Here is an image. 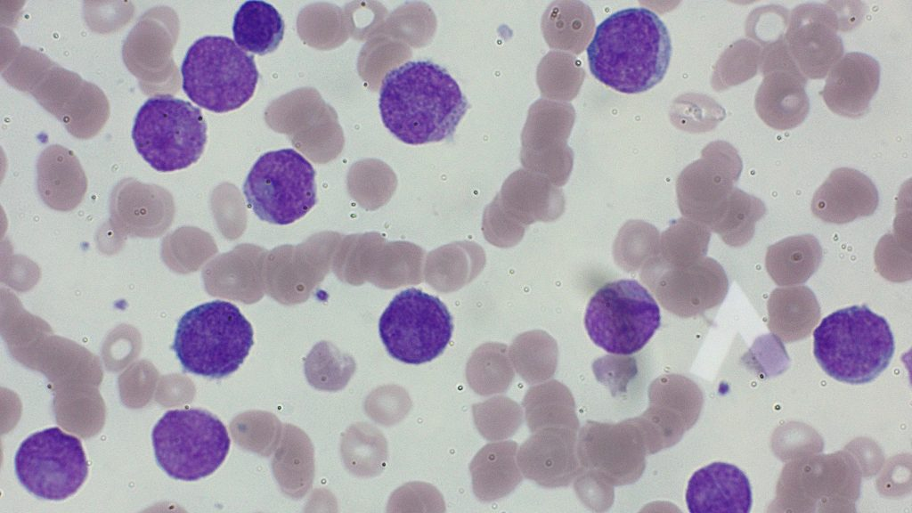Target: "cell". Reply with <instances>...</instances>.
Listing matches in <instances>:
<instances>
[{
	"mask_svg": "<svg viewBox=\"0 0 912 513\" xmlns=\"http://www.w3.org/2000/svg\"><path fill=\"white\" fill-rule=\"evenodd\" d=\"M379 107L384 126L406 144L452 137L468 109L458 83L431 61H408L383 78Z\"/></svg>",
	"mask_w": 912,
	"mask_h": 513,
	"instance_id": "obj_1",
	"label": "cell"
},
{
	"mask_svg": "<svg viewBox=\"0 0 912 513\" xmlns=\"http://www.w3.org/2000/svg\"><path fill=\"white\" fill-rule=\"evenodd\" d=\"M586 51L596 79L617 92L634 94L647 91L664 77L672 42L656 13L645 7H631L605 19Z\"/></svg>",
	"mask_w": 912,
	"mask_h": 513,
	"instance_id": "obj_2",
	"label": "cell"
},
{
	"mask_svg": "<svg viewBox=\"0 0 912 513\" xmlns=\"http://www.w3.org/2000/svg\"><path fill=\"white\" fill-rule=\"evenodd\" d=\"M814 355L834 379L864 384L877 378L894 354L887 321L866 305L839 309L825 317L813 332Z\"/></svg>",
	"mask_w": 912,
	"mask_h": 513,
	"instance_id": "obj_3",
	"label": "cell"
},
{
	"mask_svg": "<svg viewBox=\"0 0 912 513\" xmlns=\"http://www.w3.org/2000/svg\"><path fill=\"white\" fill-rule=\"evenodd\" d=\"M254 344L250 322L233 304L213 300L178 321L172 349L186 372L222 379L237 370Z\"/></svg>",
	"mask_w": 912,
	"mask_h": 513,
	"instance_id": "obj_4",
	"label": "cell"
},
{
	"mask_svg": "<svg viewBox=\"0 0 912 513\" xmlns=\"http://www.w3.org/2000/svg\"><path fill=\"white\" fill-rule=\"evenodd\" d=\"M181 75L187 97L216 113L232 111L248 102L259 77L254 57L224 36L196 40L183 58Z\"/></svg>",
	"mask_w": 912,
	"mask_h": 513,
	"instance_id": "obj_5",
	"label": "cell"
},
{
	"mask_svg": "<svg viewBox=\"0 0 912 513\" xmlns=\"http://www.w3.org/2000/svg\"><path fill=\"white\" fill-rule=\"evenodd\" d=\"M137 152L155 170L168 173L197 162L207 142V123L200 108L171 95L149 98L132 129Z\"/></svg>",
	"mask_w": 912,
	"mask_h": 513,
	"instance_id": "obj_6",
	"label": "cell"
},
{
	"mask_svg": "<svg viewBox=\"0 0 912 513\" xmlns=\"http://www.w3.org/2000/svg\"><path fill=\"white\" fill-rule=\"evenodd\" d=\"M158 465L172 478L196 481L224 461L231 438L224 423L202 409L167 411L151 433Z\"/></svg>",
	"mask_w": 912,
	"mask_h": 513,
	"instance_id": "obj_7",
	"label": "cell"
},
{
	"mask_svg": "<svg viewBox=\"0 0 912 513\" xmlns=\"http://www.w3.org/2000/svg\"><path fill=\"white\" fill-rule=\"evenodd\" d=\"M660 323L659 305L634 280L603 285L590 297L584 315L585 330L592 342L619 355L640 351Z\"/></svg>",
	"mask_w": 912,
	"mask_h": 513,
	"instance_id": "obj_8",
	"label": "cell"
},
{
	"mask_svg": "<svg viewBox=\"0 0 912 513\" xmlns=\"http://www.w3.org/2000/svg\"><path fill=\"white\" fill-rule=\"evenodd\" d=\"M243 195L262 221L290 224L316 204L315 171L293 149L272 151L259 157L251 167L243 184Z\"/></svg>",
	"mask_w": 912,
	"mask_h": 513,
	"instance_id": "obj_9",
	"label": "cell"
},
{
	"mask_svg": "<svg viewBox=\"0 0 912 513\" xmlns=\"http://www.w3.org/2000/svg\"><path fill=\"white\" fill-rule=\"evenodd\" d=\"M452 317L437 297L410 288L398 293L381 314L380 338L393 358L420 364L439 356L449 344Z\"/></svg>",
	"mask_w": 912,
	"mask_h": 513,
	"instance_id": "obj_10",
	"label": "cell"
},
{
	"mask_svg": "<svg viewBox=\"0 0 912 513\" xmlns=\"http://www.w3.org/2000/svg\"><path fill=\"white\" fill-rule=\"evenodd\" d=\"M14 468L27 491L48 501H62L73 495L88 474L80 440L57 427L23 440L14 457Z\"/></svg>",
	"mask_w": 912,
	"mask_h": 513,
	"instance_id": "obj_11",
	"label": "cell"
},
{
	"mask_svg": "<svg viewBox=\"0 0 912 513\" xmlns=\"http://www.w3.org/2000/svg\"><path fill=\"white\" fill-rule=\"evenodd\" d=\"M843 30L835 2L805 3L789 16L785 39L792 58L806 77L820 79L843 57Z\"/></svg>",
	"mask_w": 912,
	"mask_h": 513,
	"instance_id": "obj_12",
	"label": "cell"
},
{
	"mask_svg": "<svg viewBox=\"0 0 912 513\" xmlns=\"http://www.w3.org/2000/svg\"><path fill=\"white\" fill-rule=\"evenodd\" d=\"M575 112L570 103L540 99L529 109L521 141L525 166L547 174L558 185L569 176L574 154L567 145Z\"/></svg>",
	"mask_w": 912,
	"mask_h": 513,
	"instance_id": "obj_13",
	"label": "cell"
},
{
	"mask_svg": "<svg viewBox=\"0 0 912 513\" xmlns=\"http://www.w3.org/2000/svg\"><path fill=\"white\" fill-rule=\"evenodd\" d=\"M827 74L820 94L828 109L851 118L866 115L879 86L878 61L866 53L851 52L843 55Z\"/></svg>",
	"mask_w": 912,
	"mask_h": 513,
	"instance_id": "obj_14",
	"label": "cell"
},
{
	"mask_svg": "<svg viewBox=\"0 0 912 513\" xmlns=\"http://www.w3.org/2000/svg\"><path fill=\"white\" fill-rule=\"evenodd\" d=\"M685 500L690 513H748L753 502L746 475L737 466L721 461L694 472L688 482Z\"/></svg>",
	"mask_w": 912,
	"mask_h": 513,
	"instance_id": "obj_15",
	"label": "cell"
},
{
	"mask_svg": "<svg viewBox=\"0 0 912 513\" xmlns=\"http://www.w3.org/2000/svg\"><path fill=\"white\" fill-rule=\"evenodd\" d=\"M754 107L761 120L777 130H790L806 118L810 101L807 77L798 68H779L763 73Z\"/></svg>",
	"mask_w": 912,
	"mask_h": 513,
	"instance_id": "obj_16",
	"label": "cell"
},
{
	"mask_svg": "<svg viewBox=\"0 0 912 513\" xmlns=\"http://www.w3.org/2000/svg\"><path fill=\"white\" fill-rule=\"evenodd\" d=\"M878 203L877 191L860 172L842 167L834 170L816 191L812 209L818 216L849 220L872 213Z\"/></svg>",
	"mask_w": 912,
	"mask_h": 513,
	"instance_id": "obj_17",
	"label": "cell"
},
{
	"mask_svg": "<svg viewBox=\"0 0 912 513\" xmlns=\"http://www.w3.org/2000/svg\"><path fill=\"white\" fill-rule=\"evenodd\" d=\"M517 444L502 441L485 444L469 464L475 495L490 502L509 494L521 482L517 466Z\"/></svg>",
	"mask_w": 912,
	"mask_h": 513,
	"instance_id": "obj_18",
	"label": "cell"
},
{
	"mask_svg": "<svg viewBox=\"0 0 912 513\" xmlns=\"http://www.w3.org/2000/svg\"><path fill=\"white\" fill-rule=\"evenodd\" d=\"M234 42L245 52L258 55L273 53L284 35V21L269 3L260 0L244 2L237 10L232 23Z\"/></svg>",
	"mask_w": 912,
	"mask_h": 513,
	"instance_id": "obj_19",
	"label": "cell"
},
{
	"mask_svg": "<svg viewBox=\"0 0 912 513\" xmlns=\"http://www.w3.org/2000/svg\"><path fill=\"white\" fill-rule=\"evenodd\" d=\"M542 28L551 48L579 54L591 37L594 18L582 2L556 1L545 11Z\"/></svg>",
	"mask_w": 912,
	"mask_h": 513,
	"instance_id": "obj_20",
	"label": "cell"
},
{
	"mask_svg": "<svg viewBox=\"0 0 912 513\" xmlns=\"http://www.w3.org/2000/svg\"><path fill=\"white\" fill-rule=\"evenodd\" d=\"M515 373L506 354L505 346L488 344L479 347L470 357L466 378L472 390L480 395L504 393L511 385Z\"/></svg>",
	"mask_w": 912,
	"mask_h": 513,
	"instance_id": "obj_21",
	"label": "cell"
},
{
	"mask_svg": "<svg viewBox=\"0 0 912 513\" xmlns=\"http://www.w3.org/2000/svg\"><path fill=\"white\" fill-rule=\"evenodd\" d=\"M761 46L748 38L731 44L720 56L713 68L712 87L725 90L753 77L759 69Z\"/></svg>",
	"mask_w": 912,
	"mask_h": 513,
	"instance_id": "obj_22",
	"label": "cell"
},
{
	"mask_svg": "<svg viewBox=\"0 0 912 513\" xmlns=\"http://www.w3.org/2000/svg\"><path fill=\"white\" fill-rule=\"evenodd\" d=\"M472 411L478 432L489 441L510 437L522 423V411L519 405L502 395L473 404Z\"/></svg>",
	"mask_w": 912,
	"mask_h": 513,
	"instance_id": "obj_23",
	"label": "cell"
},
{
	"mask_svg": "<svg viewBox=\"0 0 912 513\" xmlns=\"http://www.w3.org/2000/svg\"><path fill=\"white\" fill-rule=\"evenodd\" d=\"M574 63V59L570 54L558 52L549 53L538 67L537 81L542 94L545 95L550 89L546 96L558 98V86H561V99H566V95L569 94L566 85L571 86L578 92L577 88L580 87L583 79L574 77H583V70L577 66L566 70Z\"/></svg>",
	"mask_w": 912,
	"mask_h": 513,
	"instance_id": "obj_24",
	"label": "cell"
},
{
	"mask_svg": "<svg viewBox=\"0 0 912 513\" xmlns=\"http://www.w3.org/2000/svg\"><path fill=\"white\" fill-rule=\"evenodd\" d=\"M790 12L786 8L770 4L753 9L745 21V34L761 47L785 37Z\"/></svg>",
	"mask_w": 912,
	"mask_h": 513,
	"instance_id": "obj_25",
	"label": "cell"
},
{
	"mask_svg": "<svg viewBox=\"0 0 912 513\" xmlns=\"http://www.w3.org/2000/svg\"><path fill=\"white\" fill-rule=\"evenodd\" d=\"M390 502L395 511L421 510L444 511L443 497L438 491L425 483H409L398 488Z\"/></svg>",
	"mask_w": 912,
	"mask_h": 513,
	"instance_id": "obj_26",
	"label": "cell"
}]
</instances>
